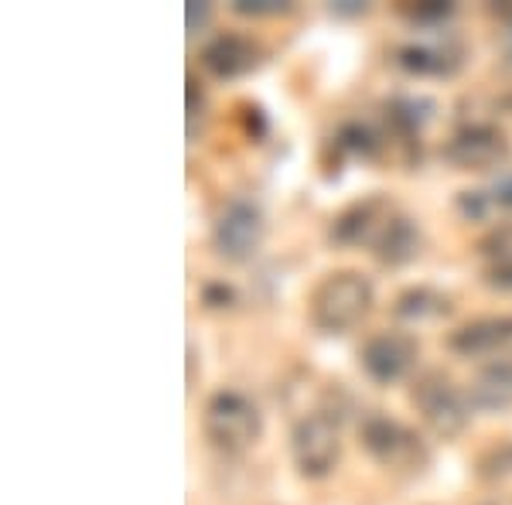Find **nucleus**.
Wrapping results in <instances>:
<instances>
[{
	"label": "nucleus",
	"instance_id": "9b49d317",
	"mask_svg": "<svg viewBox=\"0 0 512 505\" xmlns=\"http://www.w3.org/2000/svg\"><path fill=\"white\" fill-rule=\"evenodd\" d=\"M509 342H512V314H502V318H475L448 335V349L465 355V359L489 355Z\"/></svg>",
	"mask_w": 512,
	"mask_h": 505
},
{
	"label": "nucleus",
	"instance_id": "9d476101",
	"mask_svg": "<svg viewBox=\"0 0 512 505\" xmlns=\"http://www.w3.org/2000/svg\"><path fill=\"white\" fill-rule=\"evenodd\" d=\"M260 62H263V48L250 35H239V31H222V35H216L202 48V65L216 79L250 76Z\"/></svg>",
	"mask_w": 512,
	"mask_h": 505
},
{
	"label": "nucleus",
	"instance_id": "7ed1b4c3",
	"mask_svg": "<svg viewBox=\"0 0 512 505\" xmlns=\"http://www.w3.org/2000/svg\"><path fill=\"white\" fill-rule=\"evenodd\" d=\"M291 458L301 478H328L342 458V434H338V420L328 410L308 413L291 430Z\"/></svg>",
	"mask_w": 512,
	"mask_h": 505
},
{
	"label": "nucleus",
	"instance_id": "6ab92c4d",
	"mask_svg": "<svg viewBox=\"0 0 512 505\" xmlns=\"http://www.w3.org/2000/svg\"><path fill=\"white\" fill-rule=\"evenodd\" d=\"M482 475H512V441H502L482 458Z\"/></svg>",
	"mask_w": 512,
	"mask_h": 505
},
{
	"label": "nucleus",
	"instance_id": "dca6fc26",
	"mask_svg": "<svg viewBox=\"0 0 512 505\" xmlns=\"http://www.w3.org/2000/svg\"><path fill=\"white\" fill-rule=\"evenodd\" d=\"M410 21L424 24V28H434V24H444L454 14L451 4H417V7H403Z\"/></svg>",
	"mask_w": 512,
	"mask_h": 505
},
{
	"label": "nucleus",
	"instance_id": "f03ea898",
	"mask_svg": "<svg viewBox=\"0 0 512 505\" xmlns=\"http://www.w3.org/2000/svg\"><path fill=\"white\" fill-rule=\"evenodd\" d=\"M205 437L222 454H243L263 437V417L250 396L236 389H219L205 403Z\"/></svg>",
	"mask_w": 512,
	"mask_h": 505
},
{
	"label": "nucleus",
	"instance_id": "4468645a",
	"mask_svg": "<svg viewBox=\"0 0 512 505\" xmlns=\"http://www.w3.org/2000/svg\"><path fill=\"white\" fill-rule=\"evenodd\" d=\"M472 407L502 413L512 407V355L489 362L472 383Z\"/></svg>",
	"mask_w": 512,
	"mask_h": 505
},
{
	"label": "nucleus",
	"instance_id": "2eb2a0df",
	"mask_svg": "<svg viewBox=\"0 0 512 505\" xmlns=\"http://www.w3.org/2000/svg\"><path fill=\"white\" fill-rule=\"evenodd\" d=\"M393 314L403 321L441 318V314H451V301L444 294L431 291V287H414V291H403L400 297H396Z\"/></svg>",
	"mask_w": 512,
	"mask_h": 505
},
{
	"label": "nucleus",
	"instance_id": "4be33fe9",
	"mask_svg": "<svg viewBox=\"0 0 512 505\" xmlns=\"http://www.w3.org/2000/svg\"><path fill=\"white\" fill-rule=\"evenodd\" d=\"M485 284L495 287V291H512V256L509 260H499L485 270Z\"/></svg>",
	"mask_w": 512,
	"mask_h": 505
},
{
	"label": "nucleus",
	"instance_id": "1a4fd4ad",
	"mask_svg": "<svg viewBox=\"0 0 512 505\" xmlns=\"http://www.w3.org/2000/svg\"><path fill=\"white\" fill-rule=\"evenodd\" d=\"M396 215V205L383 195H369L362 202L349 205L345 212L335 215L332 222V243L335 246H369L373 250L376 239L383 236L386 222Z\"/></svg>",
	"mask_w": 512,
	"mask_h": 505
},
{
	"label": "nucleus",
	"instance_id": "aec40b11",
	"mask_svg": "<svg viewBox=\"0 0 512 505\" xmlns=\"http://www.w3.org/2000/svg\"><path fill=\"white\" fill-rule=\"evenodd\" d=\"M202 113H205V99H202V89H198L195 76H188V137H198V123H202Z\"/></svg>",
	"mask_w": 512,
	"mask_h": 505
},
{
	"label": "nucleus",
	"instance_id": "a878e982",
	"mask_svg": "<svg viewBox=\"0 0 512 505\" xmlns=\"http://www.w3.org/2000/svg\"><path fill=\"white\" fill-rule=\"evenodd\" d=\"M506 35H509V52H512V21H509V31H506Z\"/></svg>",
	"mask_w": 512,
	"mask_h": 505
},
{
	"label": "nucleus",
	"instance_id": "f3484780",
	"mask_svg": "<svg viewBox=\"0 0 512 505\" xmlns=\"http://www.w3.org/2000/svg\"><path fill=\"white\" fill-rule=\"evenodd\" d=\"M236 14H250V18H274V14H287L291 7L284 0H233Z\"/></svg>",
	"mask_w": 512,
	"mask_h": 505
},
{
	"label": "nucleus",
	"instance_id": "20e7f679",
	"mask_svg": "<svg viewBox=\"0 0 512 505\" xmlns=\"http://www.w3.org/2000/svg\"><path fill=\"white\" fill-rule=\"evenodd\" d=\"M359 441L369 451V458L379 461L383 468L396 471H420L427 465V447L410 427L386 413H369L359 424Z\"/></svg>",
	"mask_w": 512,
	"mask_h": 505
},
{
	"label": "nucleus",
	"instance_id": "ddd939ff",
	"mask_svg": "<svg viewBox=\"0 0 512 505\" xmlns=\"http://www.w3.org/2000/svg\"><path fill=\"white\" fill-rule=\"evenodd\" d=\"M376 260L383 263V267H407L410 260H417L420 256V229L417 222L410 219V215H403L396 209V215L390 222H386L383 236L376 239L373 246Z\"/></svg>",
	"mask_w": 512,
	"mask_h": 505
},
{
	"label": "nucleus",
	"instance_id": "a211bd4d",
	"mask_svg": "<svg viewBox=\"0 0 512 505\" xmlns=\"http://www.w3.org/2000/svg\"><path fill=\"white\" fill-rule=\"evenodd\" d=\"M492 209V198L485 192H461L458 195V212L465 215L468 222H482Z\"/></svg>",
	"mask_w": 512,
	"mask_h": 505
},
{
	"label": "nucleus",
	"instance_id": "5701e85b",
	"mask_svg": "<svg viewBox=\"0 0 512 505\" xmlns=\"http://www.w3.org/2000/svg\"><path fill=\"white\" fill-rule=\"evenodd\" d=\"M492 205H502V209H512V168H502L499 171V178H495V185H492Z\"/></svg>",
	"mask_w": 512,
	"mask_h": 505
},
{
	"label": "nucleus",
	"instance_id": "393cba45",
	"mask_svg": "<svg viewBox=\"0 0 512 505\" xmlns=\"http://www.w3.org/2000/svg\"><path fill=\"white\" fill-rule=\"evenodd\" d=\"M335 14H366V4H359V0H342V4L332 7Z\"/></svg>",
	"mask_w": 512,
	"mask_h": 505
},
{
	"label": "nucleus",
	"instance_id": "423d86ee",
	"mask_svg": "<svg viewBox=\"0 0 512 505\" xmlns=\"http://www.w3.org/2000/svg\"><path fill=\"white\" fill-rule=\"evenodd\" d=\"M410 400H414L417 413L424 417V424L431 427L437 437H444V441L458 437L468 424L465 400H461V393L454 389V383L444 372H424L414 383Z\"/></svg>",
	"mask_w": 512,
	"mask_h": 505
},
{
	"label": "nucleus",
	"instance_id": "f257e3e1",
	"mask_svg": "<svg viewBox=\"0 0 512 505\" xmlns=\"http://www.w3.org/2000/svg\"><path fill=\"white\" fill-rule=\"evenodd\" d=\"M373 311V284L359 270H335L311 291L308 314L311 325L325 335H345L366 321Z\"/></svg>",
	"mask_w": 512,
	"mask_h": 505
},
{
	"label": "nucleus",
	"instance_id": "412c9836",
	"mask_svg": "<svg viewBox=\"0 0 512 505\" xmlns=\"http://www.w3.org/2000/svg\"><path fill=\"white\" fill-rule=\"evenodd\" d=\"M209 21H212V4H205V0H192V4L185 7L188 35H198V31H202Z\"/></svg>",
	"mask_w": 512,
	"mask_h": 505
},
{
	"label": "nucleus",
	"instance_id": "b1692460",
	"mask_svg": "<svg viewBox=\"0 0 512 505\" xmlns=\"http://www.w3.org/2000/svg\"><path fill=\"white\" fill-rule=\"evenodd\" d=\"M226 301H233V291H229V287H222V284L205 287V304H212V308H222Z\"/></svg>",
	"mask_w": 512,
	"mask_h": 505
},
{
	"label": "nucleus",
	"instance_id": "6e6552de",
	"mask_svg": "<svg viewBox=\"0 0 512 505\" xmlns=\"http://www.w3.org/2000/svg\"><path fill=\"white\" fill-rule=\"evenodd\" d=\"M420 345L407 331H379L359 349L362 372L373 379L376 386H393L403 376H410V369L417 366Z\"/></svg>",
	"mask_w": 512,
	"mask_h": 505
},
{
	"label": "nucleus",
	"instance_id": "0eeeda50",
	"mask_svg": "<svg viewBox=\"0 0 512 505\" xmlns=\"http://www.w3.org/2000/svg\"><path fill=\"white\" fill-rule=\"evenodd\" d=\"M441 154L458 171H492L509 161L512 144L495 123H465L454 130Z\"/></svg>",
	"mask_w": 512,
	"mask_h": 505
},
{
	"label": "nucleus",
	"instance_id": "39448f33",
	"mask_svg": "<svg viewBox=\"0 0 512 505\" xmlns=\"http://www.w3.org/2000/svg\"><path fill=\"white\" fill-rule=\"evenodd\" d=\"M263 236H267V222H263V212L256 209L246 198H233L226 202L212 222V246L222 260L229 263H246L253 260L256 250H260Z\"/></svg>",
	"mask_w": 512,
	"mask_h": 505
},
{
	"label": "nucleus",
	"instance_id": "f8f14e48",
	"mask_svg": "<svg viewBox=\"0 0 512 505\" xmlns=\"http://www.w3.org/2000/svg\"><path fill=\"white\" fill-rule=\"evenodd\" d=\"M396 65L407 69L410 76H454L461 65V52L441 41H410L396 48Z\"/></svg>",
	"mask_w": 512,
	"mask_h": 505
}]
</instances>
